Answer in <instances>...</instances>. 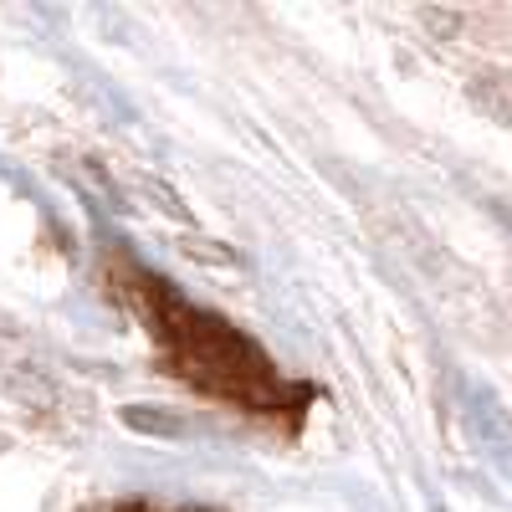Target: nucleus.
Returning a JSON list of instances; mask_svg holds the SVG:
<instances>
[{
	"mask_svg": "<svg viewBox=\"0 0 512 512\" xmlns=\"http://www.w3.org/2000/svg\"><path fill=\"white\" fill-rule=\"evenodd\" d=\"M144 195H154V205L164 210V216H175V221H185V216H190V210H185V205H180L175 195H169V190H164L159 180H144Z\"/></svg>",
	"mask_w": 512,
	"mask_h": 512,
	"instance_id": "nucleus-3",
	"label": "nucleus"
},
{
	"mask_svg": "<svg viewBox=\"0 0 512 512\" xmlns=\"http://www.w3.org/2000/svg\"><path fill=\"white\" fill-rule=\"evenodd\" d=\"M175 338H180V349H185V369H195L205 384H216V390L251 395L256 384H267L262 349H256L251 338H241L231 323L210 318V313H195V308H180Z\"/></svg>",
	"mask_w": 512,
	"mask_h": 512,
	"instance_id": "nucleus-1",
	"label": "nucleus"
},
{
	"mask_svg": "<svg viewBox=\"0 0 512 512\" xmlns=\"http://www.w3.org/2000/svg\"><path fill=\"white\" fill-rule=\"evenodd\" d=\"M180 251L185 256H195V262H236V251H216V246H205V241H180Z\"/></svg>",
	"mask_w": 512,
	"mask_h": 512,
	"instance_id": "nucleus-4",
	"label": "nucleus"
},
{
	"mask_svg": "<svg viewBox=\"0 0 512 512\" xmlns=\"http://www.w3.org/2000/svg\"><path fill=\"white\" fill-rule=\"evenodd\" d=\"M118 420L134 436H154V441H185L190 436V420L175 415V410H164V405H123Z\"/></svg>",
	"mask_w": 512,
	"mask_h": 512,
	"instance_id": "nucleus-2",
	"label": "nucleus"
}]
</instances>
